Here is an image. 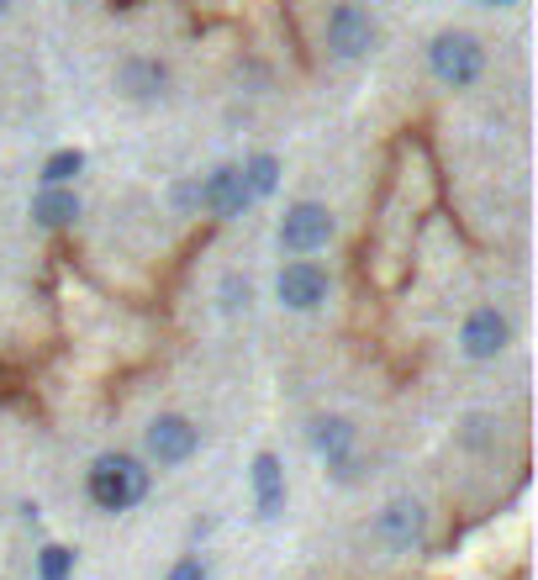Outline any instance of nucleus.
I'll use <instances>...</instances> for the list:
<instances>
[{
	"label": "nucleus",
	"mask_w": 538,
	"mask_h": 580,
	"mask_svg": "<svg viewBox=\"0 0 538 580\" xmlns=\"http://www.w3.org/2000/svg\"><path fill=\"white\" fill-rule=\"evenodd\" d=\"M148 464L138 460V454H100L96 464H90V475H85V496L96 502L100 512H132L138 502L148 496Z\"/></svg>",
	"instance_id": "nucleus-1"
},
{
	"label": "nucleus",
	"mask_w": 538,
	"mask_h": 580,
	"mask_svg": "<svg viewBox=\"0 0 538 580\" xmlns=\"http://www.w3.org/2000/svg\"><path fill=\"white\" fill-rule=\"evenodd\" d=\"M428 69L443 90H470L486 74V43L465 32V26H443L439 37L428 43Z\"/></svg>",
	"instance_id": "nucleus-2"
},
{
	"label": "nucleus",
	"mask_w": 538,
	"mask_h": 580,
	"mask_svg": "<svg viewBox=\"0 0 538 580\" xmlns=\"http://www.w3.org/2000/svg\"><path fill=\"white\" fill-rule=\"evenodd\" d=\"M322 43H327V53H333V58H343V64H359V58H369V53H375V43H380V22L369 17L365 6L338 0V6L322 17Z\"/></svg>",
	"instance_id": "nucleus-3"
},
{
	"label": "nucleus",
	"mask_w": 538,
	"mask_h": 580,
	"mask_svg": "<svg viewBox=\"0 0 538 580\" xmlns=\"http://www.w3.org/2000/svg\"><path fill=\"white\" fill-rule=\"evenodd\" d=\"M333 233H338V222H333V206H327V201H291L280 227H275V238H280V248H286L291 259H312L318 248L333 243Z\"/></svg>",
	"instance_id": "nucleus-4"
},
{
	"label": "nucleus",
	"mask_w": 538,
	"mask_h": 580,
	"mask_svg": "<svg viewBox=\"0 0 538 580\" xmlns=\"http://www.w3.org/2000/svg\"><path fill=\"white\" fill-rule=\"evenodd\" d=\"M306 438H312L318 460L333 470V481H354V475H359V428H354L348 417L322 411V417H312Z\"/></svg>",
	"instance_id": "nucleus-5"
},
{
	"label": "nucleus",
	"mask_w": 538,
	"mask_h": 580,
	"mask_svg": "<svg viewBox=\"0 0 538 580\" xmlns=\"http://www.w3.org/2000/svg\"><path fill=\"white\" fill-rule=\"evenodd\" d=\"M143 449H148V464H159V470H180V464L196 460L201 428L191 422V417H180V411H159V417L148 422Z\"/></svg>",
	"instance_id": "nucleus-6"
},
{
	"label": "nucleus",
	"mask_w": 538,
	"mask_h": 580,
	"mask_svg": "<svg viewBox=\"0 0 538 580\" xmlns=\"http://www.w3.org/2000/svg\"><path fill=\"white\" fill-rule=\"evenodd\" d=\"M275 296L286 312H318L322 301L333 296V275L318 259H291V265L275 275Z\"/></svg>",
	"instance_id": "nucleus-7"
},
{
	"label": "nucleus",
	"mask_w": 538,
	"mask_h": 580,
	"mask_svg": "<svg viewBox=\"0 0 538 580\" xmlns=\"http://www.w3.org/2000/svg\"><path fill=\"white\" fill-rule=\"evenodd\" d=\"M460 348H465V359H475V364L502 359V354L513 348V316L502 312V307H475V312L465 316V327H460Z\"/></svg>",
	"instance_id": "nucleus-8"
},
{
	"label": "nucleus",
	"mask_w": 538,
	"mask_h": 580,
	"mask_svg": "<svg viewBox=\"0 0 538 580\" xmlns=\"http://www.w3.org/2000/svg\"><path fill=\"white\" fill-rule=\"evenodd\" d=\"M196 206L201 212H212V217H222V222L244 217L248 206H254V195H248L238 164H217L206 180H196Z\"/></svg>",
	"instance_id": "nucleus-9"
},
{
	"label": "nucleus",
	"mask_w": 538,
	"mask_h": 580,
	"mask_svg": "<svg viewBox=\"0 0 538 580\" xmlns=\"http://www.w3.org/2000/svg\"><path fill=\"white\" fill-rule=\"evenodd\" d=\"M422 533H428V512L412 496H396V502H386V507L375 512V538L391 544L396 555H412L417 544H422Z\"/></svg>",
	"instance_id": "nucleus-10"
},
{
	"label": "nucleus",
	"mask_w": 538,
	"mask_h": 580,
	"mask_svg": "<svg viewBox=\"0 0 538 580\" xmlns=\"http://www.w3.org/2000/svg\"><path fill=\"white\" fill-rule=\"evenodd\" d=\"M248 485H254V512H259L265 523H275V517L286 512V464H280V454H275V449L254 454Z\"/></svg>",
	"instance_id": "nucleus-11"
},
{
	"label": "nucleus",
	"mask_w": 538,
	"mask_h": 580,
	"mask_svg": "<svg viewBox=\"0 0 538 580\" xmlns=\"http://www.w3.org/2000/svg\"><path fill=\"white\" fill-rule=\"evenodd\" d=\"M117 85H122L132 100H159L164 90H170V69H164L159 58L132 53V58H122V69H117Z\"/></svg>",
	"instance_id": "nucleus-12"
},
{
	"label": "nucleus",
	"mask_w": 538,
	"mask_h": 580,
	"mask_svg": "<svg viewBox=\"0 0 538 580\" xmlns=\"http://www.w3.org/2000/svg\"><path fill=\"white\" fill-rule=\"evenodd\" d=\"M32 222L49 227V233L74 227V222H79V195H74V185H43V191L32 195Z\"/></svg>",
	"instance_id": "nucleus-13"
},
{
	"label": "nucleus",
	"mask_w": 538,
	"mask_h": 580,
	"mask_svg": "<svg viewBox=\"0 0 538 580\" xmlns=\"http://www.w3.org/2000/svg\"><path fill=\"white\" fill-rule=\"evenodd\" d=\"M238 174H244V185L254 201H269V195L280 191V159H275V153H248L244 164H238Z\"/></svg>",
	"instance_id": "nucleus-14"
},
{
	"label": "nucleus",
	"mask_w": 538,
	"mask_h": 580,
	"mask_svg": "<svg viewBox=\"0 0 538 580\" xmlns=\"http://www.w3.org/2000/svg\"><path fill=\"white\" fill-rule=\"evenodd\" d=\"M85 174V148H58L43 159V185H74Z\"/></svg>",
	"instance_id": "nucleus-15"
},
{
	"label": "nucleus",
	"mask_w": 538,
	"mask_h": 580,
	"mask_svg": "<svg viewBox=\"0 0 538 580\" xmlns=\"http://www.w3.org/2000/svg\"><path fill=\"white\" fill-rule=\"evenodd\" d=\"M69 576H74L69 544H43V549H37V580H69Z\"/></svg>",
	"instance_id": "nucleus-16"
},
{
	"label": "nucleus",
	"mask_w": 538,
	"mask_h": 580,
	"mask_svg": "<svg viewBox=\"0 0 538 580\" xmlns=\"http://www.w3.org/2000/svg\"><path fill=\"white\" fill-rule=\"evenodd\" d=\"M248 301H254V290H248V280H238V275H227V280H222V307H227V312H238V307H248Z\"/></svg>",
	"instance_id": "nucleus-17"
},
{
	"label": "nucleus",
	"mask_w": 538,
	"mask_h": 580,
	"mask_svg": "<svg viewBox=\"0 0 538 580\" xmlns=\"http://www.w3.org/2000/svg\"><path fill=\"white\" fill-rule=\"evenodd\" d=\"M164 580H206V559H196V555L174 559V565H170V576H164Z\"/></svg>",
	"instance_id": "nucleus-18"
},
{
	"label": "nucleus",
	"mask_w": 538,
	"mask_h": 580,
	"mask_svg": "<svg viewBox=\"0 0 538 580\" xmlns=\"http://www.w3.org/2000/svg\"><path fill=\"white\" fill-rule=\"evenodd\" d=\"M470 6H517V0H470Z\"/></svg>",
	"instance_id": "nucleus-19"
},
{
	"label": "nucleus",
	"mask_w": 538,
	"mask_h": 580,
	"mask_svg": "<svg viewBox=\"0 0 538 580\" xmlns=\"http://www.w3.org/2000/svg\"><path fill=\"white\" fill-rule=\"evenodd\" d=\"M6 11H11V0H0V17H6Z\"/></svg>",
	"instance_id": "nucleus-20"
},
{
	"label": "nucleus",
	"mask_w": 538,
	"mask_h": 580,
	"mask_svg": "<svg viewBox=\"0 0 538 580\" xmlns=\"http://www.w3.org/2000/svg\"><path fill=\"white\" fill-rule=\"evenodd\" d=\"M69 6H85V0H69Z\"/></svg>",
	"instance_id": "nucleus-21"
}]
</instances>
